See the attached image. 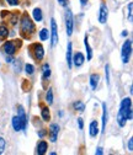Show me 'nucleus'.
Instances as JSON below:
<instances>
[{
  "label": "nucleus",
  "mask_w": 133,
  "mask_h": 155,
  "mask_svg": "<svg viewBox=\"0 0 133 155\" xmlns=\"http://www.w3.org/2000/svg\"><path fill=\"white\" fill-rule=\"evenodd\" d=\"M132 120V101L128 97H125L121 101L120 110L117 113V123L120 127H125L127 121Z\"/></svg>",
  "instance_id": "obj_1"
},
{
  "label": "nucleus",
  "mask_w": 133,
  "mask_h": 155,
  "mask_svg": "<svg viewBox=\"0 0 133 155\" xmlns=\"http://www.w3.org/2000/svg\"><path fill=\"white\" fill-rule=\"evenodd\" d=\"M20 27H21V33L25 38H30L33 32H35V24L32 22V20L30 18V16L27 14H24L21 20H20Z\"/></svg>",
  "instance_id": "obj_2"
},
{
  "label": "nucleus",
  "mask_w": 133,
  "mask_h": 155,
  "mask_svg": "<svg viewBox=\"0 0 133 155\" xmlns=\"http://www.w3.org/2000/svg\"><path fill=\"white\" fill-rule=\"evenodd\" d=\"M28 52L35 61H42L45 57V49L40 43H32L28 47Z\"/></svg>",
  "instance_id": "obj_3"
},
{
  "label": "nucleus",
  "mask_w": 133,
  "mask_h": 155,
  "mask_svg": "<svg viewBox=\"0 0 133 155\" xmlns=\"http://www.w3.org/2000/svg\"><path fill=\"white\" fill-rule=\"evenodd\" d=\"M20 47H21V41L15 40V41H8V42H5L3 45V47H2V49H3V52H5L9 55H14L16 53L17 48H20Z\"/></svg>",
  "instance_id": "obj_4"
},
{
  "label": "nucleus",
  "mask_w": 133,
  "mask_h": 155,
  "mask_svg": "<svg viewBox=\"0 0 133 155\" xmlns=\"http://www.w3.org/2000/svg\"><path fill=\"white\" fill-rule=\"evenodd\" d=\"M131 53H132V41L127 40L123 46H122V52H121V58H122V63L123 64H127L128 61H129V57H131Z\"/></svg>",
  "instance_id": "obj_5"
},
{
  "label": "nucleus",
  "mask_w": 133,
  "mask_h": 155,
  "mask_svg": "<svg viewBox=\"0 0 133 155\" xmlns=\"http://www.w3.org/2000/svg\"><path fill=\"white\" fill-rule=\"evenodd\" d=\"M51 28H52V32H51V45L54 47L57 43H58V30H57V24H55V20L54 18H51Z\"/></svg>",
  "instance_id": "obj_6"
},
{
  "label": "nucleus",
  "mask_w": 133,
  "mask_h": 155,
  "mask_svg": "<svg viewBox=\"0 0 133 155\" xmlns=\"http://www.w3.org/2000/svg\"><path fill=\"white\" fill-rule=\"evenodd\" d=\"M65 26H67V35H68V36H71V33H73V27H74L71 10H67V12H65Z\"/></svg>",
  "instance_id": "obj_7"
},
{
  "label": "nucleus",
  "mask_w": 133,
  "mask_h": 155,
  "mask_svg": "<svg viewBox=\"0 0 133 155\" xmlns=\"http://www.w3.org/2000/svg\"><path fill=\"white\" fill-rule=\"evenodd\" d=\"M107 16H108L107 6H106L105 4H101V5H100V10H99V22H100V24H106Z\"/></svg>",
  "instance_id": "obj_8"
},
{
  "label": "nucleus",
  "mask_w": 133,
  "mask_h": 155,
  "mask_svg": "<svg viewBox=\"0 0 133 155\" xmlns=\"http://www.w3.org/2000/svg\"><path fill=\"white\" fill-rule=\"evenodd\" d=\"M58 132H59V126L58 124H51L49 126V138H51V142H57V137H58Z\"/></svg>",
  "instance_id": "obj_9"
},
{
  "label": "nucleus",
  "mask_w": 133,
  "mask_h": 155,
  "mask_svg": "<svg viewBox=\"0 0 133 155\" xmlns=\"http://www.w3.org/2000/svg\"><path fill=\"white\" fill-rule=\"evenodd\" d=\"M71 62L74 63V65H75V67H81V65H83V63L85 62L84 54H83V53H80V52L75 53V54H74V57L71 58Z\"/></svg>",
  "instance_id": "obj_10"
},
{
  "label": "nucleus",
  "mask_w": 133,
  "mask_h": 155,
  "mask_svg": "<svg viewBox=\"0 0 133 155\" xmlns=\"http://www.w3.org/2000/svg\"><path fill=\"white\" fill-rule=\"evenodd\" d=\"M17 117L20 118L21 121V126H22V129H26V126H27V120H26V113L22 108V106L18 107V114H17Z\"/></svg>",
  "instance_id": "obj_11"
},
{
  "label": "nucleus",
  "mask_w": 133,
  "mask_h": 155,
  "mask_svg": "<svg viewBox=\"0 0 133 155\" xmlns=\"http://www.w3.org/2000/svg\"><path fill=\"white\" fill-rule=\"evenodd\" d=\"M89 133H90L91 137H96V135H98V133H99V126H98V122L96 121H92L90 123Z\"/></svg>",
  "instance_id": "obj_12"
},
{
  "label": "nucleus",
  "mask_w": 133,
  "mask_h": 155,
  "mask_svg": "<svg viewBox=\"0 0 133 155\" xmlns=\"http://www.w3.org/2000/svg\"><path fill=\"white\" fill-rule=\"evenodd\" d=\"M102 132H105L106 129V124H107V120H108V114H107V106L106 104H102Z\"/></svg>",
  "instance_id": "obj_13"
},
{
  "label": "nucleus",
  "mask_w": 133,
  "mask_h": 155,
  "mask_svg": "<svg viewBox=\"0 0 133 155\" xmlns=\"http://www.w3.org/2000/svg\"><path fill=\"white\" fill-rule=\"evenodd\" d=\"M99 80H100L99 74H91V75H90V86H91L92 90H95V89L98 87Z\"/></svg>",
  "instance_id": "obj_14"
},
{
  "label": "nucleus",
  "mask_w": 133,
  "mask_h": 155,
  "mask_svg": "<svg viewBox=\"0 0 133 155\" xmlns=\"http://www.w3.org/2000/svg\"><path fill=\"white\" fill-rule=\"evenodd\" d=\"M47 148H48V144H47V142H45V140H41V142L38 143V145H37V154H40V155H43V154H46V151H47Z\"/></svg>",
  "instance_id": "obj_15"
},
{
  "label": "nucleus",
  "mask_w": 133,
  "mask_h": 155,
  "mask_svg": "<svg viewBox=\"0 0 133 155\" xmlns=\"http://www.w3.org/2000/svg\"><path fill=\"white\" fill-rule=\"evenodd\" d=\"M71 48H73V46H71V43L69 42L68 43V47H67V63H68V67L69 68H71V65H73V62H71V58H73V54H71Z\"/></svg>",
  "instance_id": "obj_16"
},
{
  "label": "nucleus",
  "mask_w": 133,
  "mask_h": 155,
  "mask_svg": "<svg viewBox=\"0 0 133 155\" xmlns=\"http://www.w3.org/2000/svg\"><path fill=\"white\" fill-rule=\"evenodd\" d=\"M12 127H14V129H15V130H17V132L22 129L21 121H20V118H18L17 116H15V117H12Z\"/></svg>",
  "instance_id": "obj_17"
},
{
  "label": "nucleus",
  "mask_w": 133,
  "mask_h": 155,
  "mask_svg": "<svg viewBox=\"0 0 133 155\" xmlns=\"http://www.w3.org/2000/svg\"><path fill=\"white\" fill-rule=\"evenodd\" d=\"M84 42H85V49H86V55H88V61H90L91 58H92V49H91V47H90V45H89V40H88V36H85V40H84Z\"/></svg>",
  "instance_id": "obj_18"
},
{
  "label": "nucleus",
  "mask_w": 133,
  "mask_h": 155,
  "mask_svg": "<svg viewBox=\"0 0 133 155\" xmlns=\"http://www.w3.org/2000/svg\"><path fill=\"white\" fill-rule=\"evenodd\" d=\"M42 71H43V75H42V79H43V80L48 79V78L51 76V68H49L48 64H45V65L42 67Z\"/></svg>",
  "instance_id": "obj_19"
},
{
  "label": "nucleus",
  "mask_w": 133,
  "mask_h": 155,
  "mask_svg": "<svg viewBox=\"0 0 133 155\" xmlns=\"http://www.w3.org/2000/svg\"><path fill=\"white\" fill-rule=\"evenodd\" d=\"M9 36V28L4 25L0 26V40H5V38Z\"/></svg>",
  "instance_id": "obj_20"
},
{
  "label": "nucleus",
  "mask_w": 133,
  "mask_h": 155,
  "mask_svg": "<svg viewBox=\"0 0 133 155\" xmlns=\"http://www.w3.org/2000/svg\"><path fill=\"white\" fill-rule=\"evenodd\" d=\"M33 18L37 21V22H40V21H42V11H41V9H38V8H36L35 10H33Z\"/></svg>",
  "instance_id": "obj_21"
},
{
  "label": "nucleus",
  "mask_w": 133,
  "mask_h": 155,
  "mask_svg": "<svg viewBox=\"0 0 133 155\" xmlns=\"http://www.w3.org/2000/svg\"><path fill=\"white\" fill-rule=\"evenodd\" d=\"M41 113H42V118L45 120V121H49V118H51V114H49V110H48V107H46V106H42V111H41Z\"/></svg>",
  "instance_id": "obj_22"
},
{
  "label": "nucleus",
  "mask_w": 133,
  "mask_h": 155,
  "mask_svg": "<svg viewBox=\"0 0 133 155\" xmlns=\"http://www.w3.org/2000/svg\"><path fill=\"white\" fill-rule=\"evenodd\" d=\"M73 107H74L75 111H79V112H83L85 110V105L81 101H75L74 105H73Z\"/></svg>",
  "instance_id": "obj_23"
},
{
  "label": "nucleus",
  "mask_w": 133,
  "mask_h": 155,
  "mask_svg": "<svg viewBox=\"0 0 133 155\" xmlns=\"http://www.w3.org/2000/svg\"><path fill=\"white\" fill-rule=\"evenodd\" d=\"M48 36H49V33H48V30H47V28H42V30L40 31V40H41V41L48 40Z\"/></svg>",
  "instance_id": "obj_24"
},
{
  "label": "nucleus",
  "mask_w": 133,
  "mask_h": 155,
  "mask_svg": "<svg viewBox=\"0 0 133 155\" xmlns=\"http://www.w3.org/2000/svg\"><path fill=\"white\" fill-rule=\"evenodd\" d=\"M46 100H47V104L48 105H52L53 104V91H52V89H48L47 95H46Z\"/></svg>",
  "instance_id": "obj_25"
},
{
  "label": "nucleus",
  "mask_w": 133,
  "mask_h": 155,
  "mask_svg": "<svg viewBox=\"0 0 133 155\" xmlns=\"http://www.w3.org/2000/svg\"><path fill=\"white\" fill-rule=\"evenodd\" d=\"M132 15H133V3H129V4H128V21H129V22L133 21Z\"/></svg>",
  "instance_id": "obj_26"
},
{
  "label": "nucleus",
  "mask_w": 133,
  "mask_h": 155,
  "mask_svg": "<svg viewBox=\"0 0 133 155\" xmlns=\"http://www.w3.org/2000/svg\"><path fill=\"white\" fill-rule=\"evenodd\" d=\"M25 70H26V73H27L28 75H31V74H33L35 68H33L32 64H26V65H25Z\"/></svg>",
  "instance_id": "obj_27"
},
{
  "label": "nucleus",
  "mask_w": 133,
  "mask_h": 155,
  "mask_svg": "<svg viewBox=\"0 0 133 155\" xmlns=\"http://www.w3.org/2000/svg\"><path fill=\"white\" fill-rule=\"evenodd\" d=\"M105 75H106V83L108 85L110 84V67L108 65L105 67Z\"/></svg>",
  "instance_id": "obj_28"
},
{
  "label": "nucleus",
  "mask_w": 133,
  "mask_h": 155,
  "mask_svg": "<svg viewBox=\"0 0 133 155\" xmlns=\"http://www.w3.org/2000/svg\"><path fill=\"white\" fill-rule=\"evenodd\" d=\"M5 145H6L5 139L0 137V154H3V151H4V149H5Z\"/></svg>",
  "instance_id": "obj_29"
},
{
  "label": "nucleus",
  "mask_w": 133,
  "mask_h": 155,
  "mask_svg": "<svg viewBox=\"0 0 133 155\" xmlns=\"http://www.w3.org/2000/svg\"><path fill=\"white\" fill-rule=\"evenodd\" d=\"M58 3L61 6H67L68 3H69V0H58Z\"/></svg>",
  "instance_id": "obj_30"
},
{
  "label": "nucleus",
  "mask_w": 133,
  "mask_h": 155,
  "mask_svg": "<svg viewBox=\"0 0 133 155\" xmlns=\"http://www.w3.org/2000/svg\"><path fill=\"white\" fill-rule=\"evenodd\" d=\"M128 150L129 151L133 150V139L132 138H129V140H128Z\"/></svg>",
  "instance_id": "obj_31"
},
{
  "label": "nucleus",
  "mask_w": 133,
  "mask_h": 155,
  "mask_svg": "<svg viewBox=\"0 0 133 155\" xmlns=\"http://www.w3.org/2000/svg\"><path fill=\"white\" fill-rule=\"evenodd\" d=\"M78 124H79V129H83L84 128V122H83V118H78Z\"/></svg>",
  "instance_id": "obj_32"
},
{
  "label": "nucleus",
  "mask_w": 133,
  "mask_h": 155,
  "mask_svg": "<svg viewBox=\"0 0 133 155\" xmlns=\"http://www.w3.org/2000/svg\"><path fill=\"white\" fill-rule=\"evenodd\" d=\"M6 3L10 5H17L18 4V0H6Z\"/></svg>",
  "instance_id": "obj_33"
},
{
  "label": "nucleus",
  "mask_w": 133,
  "mask_h": 155,
  "mask_svg": "<svg viewBox=\"0 0 133 155\" xmlns=\"http://www.w3.org/2000/svg\"><path fill=\"white\" fill-rule=\"evenodd\" d=\"M95 154H96V155H102L104 154V149L102 148H98L96 149V153H95Z\"/></svg>",
  "instance_id": "obj_34"
},
{
  "label": "nucleus",
  "mask_w": 133,
  "mask_h": 155,
  "mask_svg": "<svg viewBox=\"0 0 133 155\" xmlns=\"http://www.w3.org/2000/svg\"><path fill=\"white\" fill-rule=\"evenodd\" d=\"M46 133H47V132H46L45 129H42L41 132H38V135H40V137L42 138V137H45V135H46Z\"/></svg>",
  "instance_id": "obj_35"
},
{
  "label": "nucleus",
  "mask_w": 133,
  "mask_h": 155,
  "mask_svg": "<svg viewBox=\"0 0 133 155\" xmlns=\"http://www.w3.org/2000/svg\"><path fill=\"white\" fill-rule=\"evenodd\" d=\"M6 62L8 63H12V57L10 55V57H6Z\"/></svg>",
  "instance_id": "obj_36"
},
{
  "label": "nucleus",
  "mask_w": 133,
  "mask_h": 155,
  "mask_svg": "<svg viewBox=\"0 0 133 155\" xmlns=\"http://www.w3.org/2000/svg\"><path fill=\"white\" fill-rule=\"evenodd\" d=\"M80 3H81V5H83V6H85L88 2H86V0H80Z\"/></svg>",
  "instance_id": "obj_37"
},
{
  "label": "nucleus",
  "mask_w": 133,
  "mask_h": 155,
  "mask_svg": "<svg viewBox=\"0 0 133 155\" xmlns=\"http://www.w3.org/2000/svg\"><path fill=\"white\" fill-rule=\"evenodd\" d=\"M127 35H128V31H123V32H122V36H123V37L127 36Z\"/></svg>",
  "instance_id": "obj_38"
}]
</instances>
